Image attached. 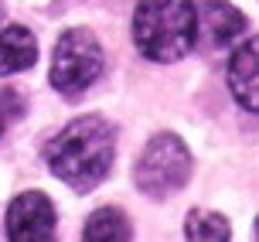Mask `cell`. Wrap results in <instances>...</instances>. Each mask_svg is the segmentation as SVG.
I'll use <instances>...</instances> for the list:
<instances>
[{
  "mask_svg": "<svg viewBox=\"0 0 259 242\" xmlns=\"http://www.w3.org/2000/svg\"><path fill=\"white\" fill-rule=\"evenodd\" d=\"M191 174V157H188V147H184L174 133H160L147 143V150L140 153L137 160V188L150 198H167L178 188H184V181Z\"/></svg>",
  "mask_w": 259,
  "mask_h": 242,
  "instance_id": "obj_3",
  "label": "cell"
},
{
  "mask_svg": "<svg viewBox=\"0 0 259 242\" xmlns=\"http://www.w3.org/2000/svg\"><path fill=\"white\" fill-rule=\"evenodd\" d=\"M184 235H188V242H229V222L219 212L194 208L184 222Z\"/></svg>",
  "mask_w": 259,
  "mask_h": 242,
  "instance_id": "obj_10",
  "label": "cell"
},
{
  "mask_svg": "<svg viewBox=\"0 0 259 242\" xmlns=\"http://www.w3.org/2000/svg\"><path fill=\"white\" fill-rule=\"evenodd\" d=\"M113 150H116V133L99 116H82L48 143V167L52 174L75 191H89L109 174L113 167Z\"/></svg>",
  "mask_w": 259,
  "mask_h": 242,
  "instance_id": "obj_1",
  "label": "cell"
},
{
  "mask_svg": "<svg viewBox=\"0 0 259 242\" xmlns=\"http://www.w3.org/2000/svg\"><path fill=\"white\" fill-rule=\"evenodd\" d=\"M229 89L239 106L259 113V38H249L235 48L229 62Z\"/></svg>",
  "mask_w": 259,
  "mask_h": 242,
  "instance_id": "obj_6",
  "label": "cell"
},
{
  "mask_svg": "<svg viewBox=\"0 0 259 242\" xmlns=\"http://www.w3.org/2000/svg\"><path fill=\"white\" fill-rule=\"evenodd\" d=\"M242 27H246V17L235 11L232 4H225V0H208L201 17H198V34H201L211 48L232 45V41L242 34Z\"/></svg>",
  "mask_w": 259,
  "mask_h": 242,
  "instance_id": "obj_7",
  "label": "cell"
},
{
  "mask_svg": "<svg viewBox=\"0 0 259 242\" xmlns=\"http://www.w3.org/2000/svg\"><path fill=\"white\" fill-rule=\"evenodd\" d=\"M103 72V48L85 27L65 31L55 45L52 58V86L65 96L85 92Z\"/></svg>",
  "mask_w": 259,
  "mask_h": 242,
  "instance_id": "obj_4",
  "label": "cell"
},
{
  "mask_svg": "<svg viewBox=\"0 0 259 242\" xmlns=\"http://www.w3.org/2000/svg\"><path fill=\"white\" fill-rule=\"evenodd\" d=\"M256 239H259V222H256Z\"/></svg>",
  "mask_w": 259,
  "mask_h": 242,
  "instance_id": "obj_11",
  "label": "cell"
},
{
  "mask_svg": "<svg viewBox=\"0 0 259 242\" xmlns=\"http://www.w3.org/2000/svg\"><path fill=\"white\" fill-rule=\"evenodd\" d=\"M133 41L150 62H178L198 41L191 0H140L133 14Z\"/></svg>",
  "mask_w": 259,
  "mask_h": 242,
  "instance_id": "obj_2",
  "label": "cell"
},
{
  "mask_svg": "<svg viewBox=\"0 0 259 242\" xmlns=\"http://www.w3.org/2000/svg\"><path fill=\"white\" fill-rule=\"evenodd\" d=\"M38 62V45L34 34L21 24H11L0 31V75H14L24 72Z\"/></svg>",
  "mask_w": 259,
  "mask_h": 242,
  "instance_id": "obj_8",
  "label": "cell"
},
{
  "mask_svg": "<svg viewBox=\"0 0 259 242\" xmlns=\"http://www.w3.org/2000/svg\"><path fill=\"white\" fill-rule=\"evenodd\" d=\"M82 242H130V222L119 208L92 212L82 232Z\"/></svg>",
  "mask_w": 259,
  "mask_h": 242,
  "instance_id": "obj_9",
  "label": "cell"
},
{
  "mask_svg": "<svg viewBox=\"0 0 259 242\" xmlns=\"http://www.w3.org/2000/svg\"><path fill=\"white\" fill-rule=\"evenodd\" d=\"M7 239L11 242H55V205L48 194L24 191L7 208Z\"/></svg>",
  "mask_w": 259,
  "mask_h": 242,
  "instance_id": "obj_5",
  "label": "cell"
}]
</instances>
